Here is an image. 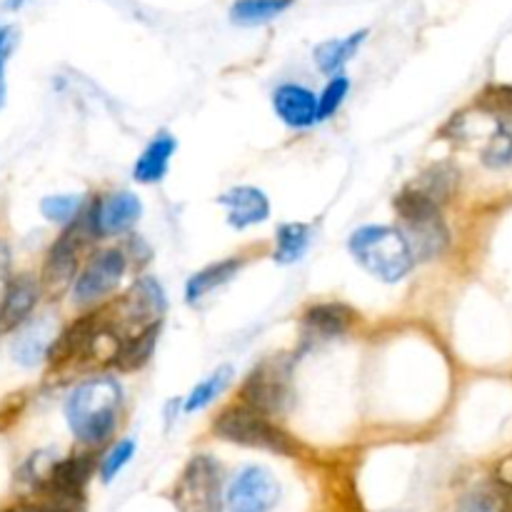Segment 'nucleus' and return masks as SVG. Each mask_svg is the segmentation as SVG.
<instances>
[{"label": "nucleus", "instance_id": "10", "mask_svg": "<svg viewBox=\"0 0 512 512\" xmlns=\"http://www.w3.org/2000/svg\"><path fill=\"white\" fill-rule=\"evenodd\" d=\"M278 478L263 465H248L225 485V512H273L280 503Z\"/></svg>", "mask_w": 512, "mask_h": 512}, {"label": "nucleus", "instance_id": "33", "mask_svg": "<svg viewBox=\"0 0 512 512\" xmlns=\"http://www.w3.org/2000/svg\"><path fill=\"white\" fill-rule=\"evenodd\" d=\"M8 265H10V253H8V248H5L3 240H0V298H3V290L10 280Z\"/></svg>", "mask_w": 512, "mask_h": 512}, {"label": "nucleus", "instance_id": "34", "mask_svg": "<svg viewBox=\"0 0 512 512\" xmlns=\"http://www.w3.org/2000/svg\"><path fill=\"white\" fill-rule=\"evenodd\" d=\"M8 50H10V28L0 25V63H5Z\"/></svg>", "mask_w": 512, "mask_h": 512}, {"label": "nucleus", "instance_id": "26", "mask_svg": "<svg viewBox=\"0 0 512 512\" xmlns=\"http://www.w3.org/2000/svg\"><path fill=\"white\" fill-rule=\"evenodd\" d=\"M233 368L230 365H220L218 370H213V373L208 375L205 380H200L198 385H195L193 390H190V395L185 398V405L183 410L185 413H200V410H205L208 405H213L215 400L220 398V395L228 390V385L233 383Z\"/></svg>", "mask_w": 512, "mask_h": 512}, {"label": "nucleus", "instance_id": "7", "mask_svg": "<svg viewBox=\"0 0 512 512\" xmlns=\"http://www.w3.org/2000/svg\"><path fill=\"white\" fill-rule=\"evenodd\" d=\"M178 512H225L223 468L213 455H193L170 490Z\"/></svg>", "mask_w": 512, "mask_h": 512}, {"label": "nucleus", "instance_id": "12", "mask_svg": "<svg viewBox=\"0 0 512 512\" xmlns=\"http://www.w3.org/2000/svg\"><path fill=\"white\" fill-rule=\"evenodd\" d=\"M140 215H143V203L130 190L100 195V198H93L88 203V218L98 238L130 233L138 225Z\"/></svg>", "mask_w": 512, "mask_h": 512}, {"label": "nucleus", "instance_id": "23", "mask_svg": "<svg viewBox=\"0 0 512 512\" xmlns=\"http://www.w3.org/2000/svg\"><path fill=\"white\" fill-rule=\"evenodd\" d=\"M295 0H235L230 5V20L243 28H255L280 18L285 10L293 8Z\"/></svg>", "mask_w": 512, "mask_h": 512}, {"label": "nucleus", "instance_id": "21", "mask_svg": "<svg viewBox=\"0 0 512 512\" xmlns=\"http://www.w3.org/2000/svg\"><path fill=\"white\" fill-rule=\"evenodd\" d=\"M243 265H245L243 258H225V260H218V263L205 265L203 270L190 275L188 283H185V300H188L190 305H198L200 300L208 298L210 293H215V290L228 285L233 278H238Z\"/></svg>", "mask_w": 512, "mask_h": 512}, {"label": "nucleus", "instance_id": "16", "mask_svg": "<svg viewBox=\"0 0 512 512\" xmlns=\"http://www.w3.org/2000/svg\"><path fill=\"white\" fill-rule=\"evenodd\" d=\"M273 110L288 128L305 130L318 123V95L300 83H283L273 93Z\"/></svg>", "mask_w": 512, "mask_h": 512}, {"label": "nucleus", "instance_id": "19", "mask_svg": "<svg viewBox=\"0 0 512 512\" xmlns=\"http://www.w3.org/2000/svg\"><path fill=\"white\" fill-rule=\"evenodd\" d=\"M175 150H178V140L168 133V130H160L153 135L148 145L143 148V153L138 155L133 165V180L140 185H153L160 183L165 178L170 168V160H173Z\"/></svg>", "mask_w": 512, "mask_h": 512}, {"label": "nucleus", "instance_id": "1", "mask_svg": "<svg viewBox=\"0 0 512 512\" xmlns=\"http://www.w3.org/2000/svg\"><path fill=\"white\" fill-rule=\"evenodd\" d=\"M123 408V385L110 375H95L70 390L65 400V423L70 433L88 450L113 438Z\"/></svg>", "mask_w": 512, "mask_h": 512}, {"label": "nucleus", "instance_id": "9", "mask_svg": "<svg viewBox=\"0 0 512 512\" xmlns=\"http://www.w3.org/2000/svg\"><path fill=\"white\" fill-rule=\"evenodd\" d=\"M95 473H98V458L90 450L73 453L63 460H55L38 493H43L48 503L80 510L85 500V488Z\"/></svg>", "mask_w": 512, "mask_h": 512}, {"label": "nucleus", "instance_id": "29", "mask_svg": "<svg viewBox=\"0 0 512 512\" xmlns=\"http://www.w3.org/2000/svg\"><path fill=\"white\" fill-rule=\"evenodd\" d=\"M135 450H138V445H135L133 438H123V440H118V443L110 445L98 463L100 480H103L105 485L113 483V480L123 473L125 465L135 458Z\"/></svg>", "mask_w": 512, "mask_h": 512}, {"label": "nucleus", "instance_id": "27", "mask_svg": "<svg viewBox=\"0 0 512 512\" xmlns=\"http://www.w3.org/2000/svg\"><path fill=\"white\" fill-rule=\"evenodd\" d=\"M480 160H483L485 168H508L512 163V130L505 123H500L495 118L493 128L485 135V143L480 148Z\"/></svg>", "mask_w": 512, "mask_h": 512}, {"label": "nucleus", "instance_id": "32", "mask_svg": "<svg viewBox=\"0 0 512 512\" xmlns=\"http://www.w3.org/2000/svg\"><path fill=\"white\" fill-rule=\"evenodd\" d=\"M3 512H80V510L63 508V505H55V503H48V500H43V503H20V505H13V508H8V510H3Z\"/></svg>", "mask_w": 512, "mask_h": 512}, {"label": "nucleus", "instance_id": "22", "mask_svg": "<svg viewBox=\"0 0 512 512\" xmlns=\"http://www.w3.org/2000/svg\"><path fill=\"white\" fill-rule=\"evenodd\" d=\"M313 243V228L308 223H283L275 230V250L273 260L280 265H293L303 260Z\"/></svg>", "mask_w": 512, "mask_h": 512}, {"label": "nucleus", "instance_id": "14", "mask_svg": "<svg viewBox=\"0 0 512 512\" xmlns=\"http://www.w3.org/2000/svg\"><path fill=\"white\" fill-rule=\"evenodd\" d=\"M40 298H43L40 278L28 273L13 275L0 298V333L20 330L25 323H30Z\"/></svg>", "mask_w": 512, "mask_h": 512}, {"label": "nucleus", "instance_id": "6", "mask_svg": "<svg viewBox=\"0 0 512 512\" xmlns=\"http://www.w3.org/2000/svg\"><path fill=\"white\" fill-rule=\"evenodd\" d=\"M93 240H100L95 235L93 225L88 218V205H85L83 213L78 215V220H73L70 225H65L63 233L55 238V243L50 245V250L45 253L43 270H40V285H43V295L50 298H58L65 290H73L75 278H78L80 268H83V253Z\"/></svg>", "mask_w": 512, "mask_h": 512}, {"label": "nucleus", "instance_id": "17", "mask_svg": "<svg viewBox=\"0 0 512 512\" xmlns=\"http://www.w3.org/2000/svg\"><path fill=\"white\" fill-rule=\"evenodd\" d=\"M58 330L50 315L45 318H33L18 330L13 340V360L23 368H35L38 363L48 360L50 348H53Z\"/></svg>", "mask_w": 512, "mask_h": 512}, {"label": "nucleus", "instance_id": "4", "mask_svg": "<svg viewBox=\"0 0 512 512\" xmlns=\"http://www.w3.org/2000/svg\"><path fill=\"white\" fill-rule=\"evenodd\" d=\"M213 433L225 443L243 445V448L265 450V453L283 455V458H298L300 455V445L295 443L293 435L280 428L278 420L268 418V415L240 403V400L225 405L215 415Z\"/></svg>", "mask_w": 512, "mask_h": 512}, {"label": "nucleus", "instance_id": "5", "mask_svg": "<svg viewBox=\"0 0 512 512\" xmlns=\"http://www.w3.org/2000/svg\"><path fill=\"white\" fill-rule=\"evenodd\" d=\"M295 360L290 355H270L263 358L238 388L240 403L260 410L268 418H283L293 405V370Z\"/></svg>", "mask_w": 512, "mask_h": 512}, {"label": "nucleus", "instance_id": "8", "mask_svg": "<svg viewBox=\"0 0 512 512\" xmlns=\"http://www.w3.org/2000/svg\"><path fill=\"white\" fill-rule=\"evenodd\" d=\"M128 255L123 248H100L90 255L73 283L75 305H98L118 290L128 273Z\"/></svg>", "mask_w": 512, "mask_h": 512}, {"label": "nucleus", "instance_id": "20", "mask_svg": "<svg viewBox=\"0 0 512 512\" xmlns=\"http://www.w3.org/2000/svg\"><path fill=\"white\" fill-rule=\"evenodd\" d=\"M370 30H355V33L345 35V38H330L323 40L320 45H315L313 50V60L318 65L320 73L325 75H340L343 73L345 65L358 55V50L363 48V43L368 40Z\"/></svg>", "mask_w": 512, "mask_h": 512}, {"label": "nucleus", "instance_id": "11", "mask_svg": "<svg viewBox=\"0 0 512 512\" xmlns=\"http://www.w3.org/2000/svg\"><path fill=\"white\" fill-rule=\"evenodd\" d=\"M165 310H168V298H165L163 285L155 278H150V275H140L130 285L128 293L120 298L113 325L118 330V323H125L135 333V330L148 328L153 323H163Z\"/></svg>", "mask_w": 512, "mask_h": 512}, {"label": "nucleus", "instance_id": "35", "mask_svg": "<svg viewBox=\"0 0 512 512\" xmlns=\"http://www.w3.org/2000/svg\"><path fill=\"white\" fill-rule=\"evenodd\" d=\"M5 95H8V88H5V63H0V108L5 105Z\"/></svg>", "mask_w": 512, "mask_h": 512}, {"label": "nucleus", "instance_id": "25", "mask_svg": "<svg viewBox=\"0 0 512 512\" xmlns=\"http://www.w3.org/2000/svg\"><path fill=\"white\" fill-rule=\"evenodd\" d=\"M453 512H512V498L490 480V483L475 485L468 493L460 495L455 500Z\"/></svg>", "mask_w": 512, "mask_h": 512}, {"label": "nucleus", "instance_id": "31", "mask_svg": "<svg viewBox=\"0 0 512 512\" xmlns=\"http://www.w3.org/2000/svg\"><path fill=\"white\" fill-rule=\"evenodd\" d=\"M478 108L493 118H512V83L488 85L478 95Z\"/></svg>", "mask_w": 512, "mask_h": 512}, {"label": "nucleus", "instance_id": "18", "mask_svg": "<svg viewBox=\"0 0 512 512\" xmlns=\"http://www.w3.org/2000/svg\"><path fill=\"white\" fill-rule=\"evenodd\" d=\"M160 330H163V323H153L148 328H140L135 333L123 335L110 365L118 373H138V370H143L153 360L155 348H158Z\"/></svg>", "mask_w": 512, "mask_h": 512}, {"label": "nucleus", "instance_id": "36", "mask_svg": "<svg viewBox=\"0 0 512 512\" xmlns=\"http://www.w3.org/2000/svg\"><path fill=\"white\" fill-rule=\"evenodd\" d=\"M0 3H3L5 10H20L28 0H0Z\"/></svg>", "mask_w": 512, "mask_h": 512}, {"label": "nucleus", "instance_id": "13", "mask_svg": "<svg viewBox=\"0 0 512 512\" xmlns=\"http://www.w3.org/2000/svg\"><path fill=\"white\" fill-rule=\"evenodd\" d=\"M355 318H358L355 310L350 305L338 303V300H325V303L310 305L303 313V318H300V343H303V350L348 335L353 330Z\"/></svg>", "mask_w": 512, "mask_h": 512}, {"label": "nucleus", "instance_id": "28", "mask_svg": "<svg viewBox=\"0 0 512 512\" xmlns=\"http://www.w3.org/2000/svg\"><path fill=\"white\" fill-rule=\"evenodd\" d=\"M85 210V198L75 193H60V195H45L40 200V213L48 223L70 225L78 220V215Z\"/></svg>", "mask_w": 512, "mask_h": 512}, {"label": "nucleus", "instance_id": "24", "mask_svg": "<svg viewBox=\"0 0 512 512\" xmlns=\"http://www.w3.org/2000/svg\"><path fill=\"white\" fill-rule=\"evenodd\" d=\"M458 170L450 163H435L430 165L428 170L418 175V180L413 185L415 190H420L423 195H428L430 200H435L438 205H445L450 198H453L455 188H458Z\"/></svg>", "mask_w": 512, "mask_h": 512}, {"label": "nucleus", "instance_id": "3", "mask_svg": "<svg viewBox=\"0 0 512 512\" xmlns=\"http://www.w3.org/2000/svg\"><path fill=\"white\" fill-rule=\"evenodd\" d=\"M400 220V233L408 240L415 260H435L450 248V228L443 218V205L430 200L413 185H405L393 198Z\"/></svg>", "mask_w": 512, "mask_h": 512}, {"label": "nucleus", "instance_id": "15", "mask_svg": "<svg viewBox=\"0 0 512 512\" xmlns=\"http://www.w3.org/2000/svg\"><path fill=\"white\" fill-rule=\"evenodd\" d=\"M218 203L225 210L228 225L235 230H248L270 218L268 195L255 185H238V188L225 190Z\"/></svg>", "mask_w": 512, "mask_h": 512}, {"label": "nucleus", "instance_id": "30", "mask_svg": "<svg viewBox=\"0 0 512 512\" xmlns=\"http://www.w3.org/2000/svg\"><path fill=\"white\" fill-rule=\"evenodd\" d=\"M348 93H350V78H348V75H345V73L333 75V78L328 80V85H325V88L320 90V95H318V123H320V120L333 118V115L338 113L340 108H343Z\"/></svg>", "mask_w": 512, "mask_h": 512}, {"label": "nucleus", "instance_id": "2", "mask_svg": "<svg viewBox=\"0 0 512 512\" xmlns=\"http://www.w3.org/2000/svg\"><path fill=\"white\" fill-rule=\"evenodd\" d=\"M348 250L365 273L388 285L408 278L418 263L400 228L390 225H363L350 235Z\"/></svg>", "mask_w": 512, "mask_h": 512}]
</instances>
